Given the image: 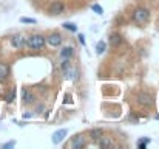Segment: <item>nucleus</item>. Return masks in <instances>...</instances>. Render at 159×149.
Instances as JSON below:
<instances>
[{
	"label": "nucleus",
	"instance_id": "f257e3e1",
	"mask_svg": "<svg viewBox=\"0 0 159 149\" xmlns=\"http://www.w3.org/2000/svg\"><path fill=\"white\" fill-rule=\"evenodd\" d=\"M45 44H47V39H45V36H42V34H31V36L26 39V45L31 50L43 48Z\"/></svg>",
	"mask_w": 159,
	"mask_h": 149
},
{
	"label": "nucleus",
	"instance_id": "f03ea898",
	"mask_svg": "<svg viewBox=\"0 0 159 149\" xmlns=\"http://www.w3.org/2000/svg\"><path fill=\"white\" fill-rule=\"evenodd\" d=\"M148 19H150V11H148L147 8L139 6V8H136V9L133 11V20H134L136 23H147Z\"/></svg>",
	"mask_w": 159,
	"mask_h": 149
},
{
	"label": "nucleus",
	"instance_id": "7ed1b4c3",
	"mask_svg": "<svg viewBox=\"0 0 159 149\" xmlns=\"http://www.w3.org/2000/svg\"><path fill=\"white\" fill-rule=\"evenodd\" d=\"M11 45L16 50H23L26 47V37L22 34H14L11 37Z\"/></svg>",
	"mask_w": 159,
	"mask_h": 149
},
{
	"label": "nucleus",
	"instance_id": "20e7f679",
	"mask_svg": "<svg viewBox=\"0 0 159 149\" xmlns=\"http://www.w3.org/2000/svg\"><path fill=\"white\" fill-rule=\"evenodd\" d=\"M63 11H65V5H63L60 0L53 2V3L50 5V8H48V12H50L51 16H59V14H62Z\"/></svg>",
	"mask_w": 159,
	"mask_h": 149
},
{
	"label": "nucleus",
	"instance_id": "39448f33",
	"mask_svg": "<svg viewBox=\"0 0 159 149\" xmlns=\"http://www.w3.org/2000/svg\"><path fill=\"white\" fill-rule=\"evenodd\" d=\"M138 102L141 104V106H144V107H150V106H153V97L150 95V93H147V92H142V93H139L138 95Z\"/></svg>",
	"mask_w": 159,
	"mask_h": 149
},
{
	"label": "nucleus",
	"instance_id": "423d86ee",
	"mask_svg": "<svg viewBox=\"0 0 159 149\" xmlns=\"http://www.w3.org/2000/svg\"><path fill=\"white\" fill-rule=\"evenodd\" d=\"M62 41H63V39H62V36H60L59 33H51V34L47 37V44L54 47V48H56V47H60V45H62Z\"/></svg>",
	"mask_w": 159,
	"mask_h": 149
},
{
	"label": "nucleus",
	"instance_id": "0eeeda50",
	"mask_svg": "<svg viewBox=\"0 0 159 149\" xmlns=\"http://www.w3.org/2000/svg\"><path fill=\"white\" fill-rule=\"evenodd\" d=\"M66 135H68V131H66V129H59V131H56L53 134V138H51V140H53L54 145H60V143L65 140Z\"/></svg>",
	"mask_w": 159,
	"mask_h": 149
},
{
	"label": "nucleus",
	"instance_id": "6e6552de",
	"mask_svg": "<svg viewBox=\"0 0 159 149\" xmlns=\"http://www.w3.org/2000/svg\"><path fill=\"white\" fill-rule=\"evenodd\" d=\"M108 42H110V45L111 47H119L120 44H122V36L119 34V33H111L110 34V37H108Z\"/></svg>",
	"mask_w": 159,
	"mask_h": 149
},
{
	"label": "nucleus",
	"instance_id": "1a4fd4ad",
	"mask_svg": "<svg viewBox=\"0 0 159 149\" xmlns=\"http://www.w3.org/2000/svg\"><path fill=\"white\" fill-rule=\"evenodd\" d=\"M9 78V67L5 62H0V82H5Z\"/></svg>",
	"mask_w": 159,
	"mask_h": 149
},
{
	"label": "nucleus",
	"instance_id": "9d476101",
	"mask_svg": "<svg viewBox=\"0 0 159 149\" xmlns=\"http://www.w3.org/2000/svg\"><path fill=\"white\" fill-rule=\"evenodd\" d=\"M85 145H87V143H85L84 135H76V137L73 138V143H71V146L74 149H82Z\"/></svg>",
	"mask_w": 159,
	"mask_h": 149
},
{
	"label": "nucleus",
	"instance_id": "9b49d317",
	"mask_svg": "<svg viewBox=\"0 0 159 149\" xmlns=\"http://www.w3.org/2000/svg\"><path fill=\"white\" fill-rule=\"evenodd\" d=\"M73 54H74V48L73 47H63V48L60 50V59H71L73 57Z\"/></svg>",
	"mask_w": 159,
	"mask_h": 149
},
{
	"label": "nucleus",
	"instance_id": "f8f14e48",
	"mask_svg": "<svg viewBox=\"0 0 159 149\" xmlns=\"http://www.w3.org/2000/svg\"><path fill=\"white\" fill-rule=\"evenodd\" d=\"M22 97H23V104H31V102H34V95H33L30 90H26V89L22 90Z\"/></svg>",
	"mask_w": 159,
	"mask_h": 149
},
{
	"label": "nucleus",
	"instance_id": "ddd939ff",
	"mask_svg": "<svg viewBox=\"0 0 159 149\" xmlns=\"http://www.w3.org/2000/svg\"><path fill=\"white\" fill-rule=\"evenodd\" d=\"M98 143H99V146H101V148H108V146H113V142H111L108 137H104V135L98 140Z\"/></svg>",
	"mask_w": 159,
	"mask_h": 149
},
{
	"label": "nucleus",
	"instance_id": "4468645a",
	"mask_svg": "<svg viewBox=\"0 0 159 149\" xmlns=\"http://www.w3.org/2000/svg\"><path fill=\"white\" fill-rule=\"evenodd\" d=\"M102 135H104L102 129H93V131H90V137H91V140H96V142H98Z\"/></svg>",
	"mask_w": 159,
	"mask_h": 149
},
{
	"label": "nucleus",
	"instance_id": "2eb2a0df",
	"mask_svg": "<svg viewBox=\"0 0 159 149\" xmlns=\"http://www.w3.org/2000/svg\"><path fill=\"white\" fill-rule=\"evenodd\" d=\"M62 27H63L65 30H68V31H73V33H76V31H77V25H76V23H73V22H63V23H62Z\"/></svg>",
	"mask_w": 159,
	"mask_h": 149
},
{
	"label": "nucleus",
	"instance_id": "dca6fc26",
	"mask_svg": "<svg viewBox=\"0 0 159 149\" xmlns=\"http://www.w3.org/2000/svg\"><path fill=\"white\" fill-rule=\"evenodd\" d=\"M105 50H107V44L104 41H99L98 45H96V53H98V54H102Z\"/></svg>",
	"mask_w": 159,
	"mask_h": 149
},
{
	"label": "nucleus",
	"instance_id": "f3484780",
	"mask_svg": "<svg viewBox=\"0 0 159 149\" xmlns=\"http://www.w3.org/2000/svg\"><path fill=\"white\" fill-rule=\"evenodd\" d=\"M14 99H16V87H11L9 93L6 95V102H8V104H11Z\"/></svg>",
	"mask_w": 159,
	"mask_h": 149
},
{
	"label": "nucleus",
	"instance_id": "a211bd4d",
	"mask_svg": "<svg viewBox=\"0 0 159 149\" xmlns=\"http://www.w3.org/2000/svg\"><path fill=\"white\" fill-rule=\"evenodd\" d=\"M91 9H93L96 14H99V16L104 14V8H102L101 5H98V3H93V5H91Z\"/></svg>",
	"mask_w": 159,
	"mask_h": 149
},
{
	"label": "nucleus",
	"instance_id": "6ab92c4d",
	"mask_svg": "<svg viewBox=\"0 0 159 149\" xmlns=\"http://www.w3.org/2000/svg\"><path fill=\"white\" fill-rule=\"evenodd\" d=\"M60 68H62L63 72H66L68 68H71V61H70V59H63L62 64H60Z\"/></svg>",
	"mask_w": 159,
	"mask_h": 149
},
{
	"label": "nucleus",
	"instance_id": "aec40b11",
	"mask_svg": "<svg viewBox=\"0 0 159 149\" xmlns=\"http://www.w3.org/2000/svg\"><path fill=\"white\" fill-rule=\"evenodd\" d=\"M148 143H150V140H148V138H145V140H139V142H138V148L139 149H145V146H147Z\"/></svg>",
	"mask_w": 159,
	"mask_h": 149
},
{
	"label": "nucleus",
	"instance_id": "412c9836",
	"mask_svg": "<svg viewBox=\"0 0 159 149\" xmlns=\"http://www.w3.org/2000/svg\"><path fill=\"white\" fill-rule=\"evenodd\" d=\"M20 22H22V23H33V25H34V23H37V20H36V19H30V17H22V19H20Z\"/></svg>",
	"mask_w": 159,
	"mask_h": 149
},
{
	"label": "nucleus",
	"instance_id": "4be33fe9",
	"mask_svg": "<svg viewBox=\"0 0 159 149\" xmlns=\"http://www.w3.org/2000/svg\"><path fill=\"white\" fill-rule=\"evenodd\" d=\"M12 146H16V142H9V143H5L2 148H5V149H8V148H12Z\"/></svg>",
	"mask_w": 159,
	"mask_h": 149
},
{
	"label": "nucleus",
	"instance_id": "5701e85b",
	"mask_svg": "<svg viewBox=\"0 0 159 149\" xmlns=\"http://www.w3.org/2000/svg\"><path fill=\"white\" fill-rule=\"evenodd\" d=\"M77 39H79V42H80L82 45H85V36H84V34H79Z\"/></svg>",
	"mask_w": 159,
	"mask_h": 149
},
{
	"label": "nucleus",
	"instance_id": "b1692460",
	"mask_svg": "<svg viewBox=\"0 0 159 149\" xmlns=\"http://www.w3.org/2000/svg\"><path fill=\"white\" fill-rule=\"evenodd\" d=\"M31 117H33V113H30V112L23 113V118H26V120H28V118H31Z\"/></svg>",
	"mask_w": 159,
	"mask_h": 149
}]
</instances>
